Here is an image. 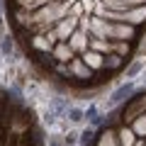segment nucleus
<instances>
[{
	"instance_id": "1",
	"label": "nucleus",
	"mask_w": 146,
	"mask_h": 146,
	"mask_svg": "<svg viewBox=\"0 0 146 146\" xmlns=\"http://www.w3.org/2000/svg\"><path fill=\"white\" fill-rule=\"evenodd\" d=\"M144 112H146V90H144V93H134L129 100H127L124 110L119 112V119H122V124L129 127L131 122H134L136 117H141Z\"/></svg>"
},
{
	"instance_id": "2",
	"label": "nucleus",
	"mask_w": 146,
	"mask_h": 146,
	"mask_svg": "<svg viewBox=\"0 0 146 146\" xmlns=\"http://www.w3.org/2000/svg\"><path fill=\"white\" fill-rule=\"evenodd\" d=\"M110 42H129L134 44L139 39V29L131 25H124V22H110L107 20V34H105Z\"/></svg>"
},
{
	"instance_id": "3",
	"label": "nucleus",
	"mask_w": 146,
	"mask_h": 146,
	"mask_svg": "<svg viewBox=\"0 0 146 146\" xmlns=\"http://www.w3.org/2000/svg\"><path fill=\"white\" fill-rule=\"evenodd\" d=\"M56 44H58V39H56V32L54 29H49L46 34H32L27 39L29 54H51Z\"/></svg>"
},
{
	"instance_id": "4",
	"label": "nucleus",
	"mask_w": 146,
	"mask_h": 146,
	"mask_svg": "<svg viewBox=\"0 0 146 146\" xmlns=\"http://www.w3.org/2000/svg\"><path fill=\"white\" fill-rule=\"evenodd\" d=\"M134 93H136V83H134V80H122V83L112 90V95H110V100L105 102L102 110H115L119 102H127Z\"/></svg>"
},
{
	"instance_id": "5",
	"label": "nucleus",
	"mask_w": 146,
	"mask_h": 146,
	"mask_svg": "<svg viewBox=\"0 0 146 146\" xmlns=\"http://www.w3.org/2000/svg\"><path fill=\"white\" fill-rule=\"evenodd\" d=\"M34 127H36V115H34V110H32V107H22L20 115L12 119L10 131H12L15 136H20V134H25V131L34 129Z\"/></svg>"
},
{
	"instance_id": "6",
	"label": "nucleus",
	"mask_w": 146,
	"mask_h": 146,
	"mask_svg": "<svg viewBox=\"0 0 146 146\" xmlns=\"http://www.w3.org/2000/svg\"><path fill=\"white\" fill-rule=\"evenodd\" d=\"M68 71H71L73 83H78V85H90V80H93V76H95V73L83 63V58H80V56H76L71 63H68Z\"/></svg>"
},
{
	"instance_id": "7",
	"label": "nucleus",
	"mask_w": 146,
	"mask_h": 146,
	"mask_svg": "<svg viewBox=\"0 0 146 146\" xmlns=\"http://www.w3.org/2000/svg\"><path fill=\"white\" fill-rule=\"evenodd\" d=\"M80 27V17H76V15H68V17H63L61 22H58L56 27H54V32H56V39L58 42H68L73 36V32Z\"/></svg>"
},
{
	"instance_id": "8",
	"label": "nucleus",
	"mask_w": 146,
	"mask_h": 146,
	"mask_svg": "<svg viewBox=\"0 0 146 146\" xmlns=\"http://www.w3.org/2000/svg\"><path fill=\"white\" fill-rule=\"evenodd\" d=\"M88 44H90V34H88V32H83L80 27L73 32V36L68 39V46L76 51V56H83V54L88 51Z\"/></svg>"
},
{
	"instance_id": "9",
	"label": "nucleus",
	"mask_w": 146,
	"mask_h": 146,
	"mask_svg": "<svg viewBox=\"0 0 146 146\" xmlns=\"http://www.w3.org/2000/svg\"><path fill=\"white\" fill-rule=\"evenodd\" d=\"M17 146H44V131H42V127L36 124L34 129L20 134V136H17Z\"/></svg>"
},
{
	"instance_id": "10",
	"label": "nucleus",
	"mask_w": 146,
	"mask_h": 146,
	"mask_svg": "<svg viewBox=\"0 0 146 146\" xmlns=\"http://www.w3.org/2000/svg\"><path fill=\"white\" fill-rule=\"evenodd\" d=\"M102 5L107 7V10H115V12H127V10L144 7L146 0H102Z\"/></svg>"
},
{
	"instance_id": "11",
	"label": "nucleus",
	"mask_w": 146,
	"mask_h": 146,
	"mask_svg": "<svg viewBox=\"0 0 146 146\" xmlns=\"http://www.w3.org/2000/svg\"><path fill=\"white\" fill-rule=\"evenodd\" d=\"M51 56H54V61H56V63H66V66H68V63L76 58V51L68 46V42H58L56 46H54Z\"/></svg>"
},
{
	"instance_id": "12",
	"label": "nucleus",
	"mask_w": 146,
	"mask_h": 146,
	"mask_svg": "<svg viewBox=\"0 0 146 146\" xmlns=\"http://www.w3.org/2000/svg\"><path fill=\"white\" fill-rule=\"evenodd\" d=\"M12 3V7H22L27 12H36L42 10V7L51 5V3H61V0H7V5Z\"/></svg>"
},
{
	"instance_id": "13",
	"label": "nucleus",
	"mask_w": 146,
	"mask_h": 146,
	"mask_svg": "<svg viewBox=\"0 0 146 146\" xmlns=\"http://www.w3.org/2000/svg\"><path fill=\"white\" fill-rule=\"evenodd\" d=\"M80 58H83V63H85V66H88L93 73L105 71V56H102V54H98V51H90V49H88V51H85Z\"/></svg>"
},
{
	"instance_id": "14",
	"label": "nucleus",
	"mask_w": 146,
	"mask_h": 146,
	"mask_svg": "<svg viewBox=\"0 0 146 146\" xmlns=\"http://www.w3.org/2000/svg\"><path fill=\"white\" fill-rule=\"evenodd\" d=\"M95 146H119V139H117V129L115 127H102L95 139Z\"/></svg>"
},
{
	"instance_id": "15",
	"label": "nucleus",
	"mask_w": 146,
	"mask_h": 146,
	"mask_svg": "<svg viewBox=\"0 0 146 146\" xmlns=\"http://www.w3.org/2000/svg\"><path fill=\"white\" fill-rule=\"evenodd\" d=\"M88 49H90V51L102 54V56H110V54H115V42H110V39H95V36H90Z\"/></svg>"
},
{
	"instance_id": "16",
	"label": "nucleus",
	"mask_w": 146,
	"mask_h": 146,
	"mask_svg": "<svg viewBox=\"0 0 146 146\" xmlns=\"http://www.w3.org/2000/svg\"><path fill=\"white\" fill-rule=\"evenodd\" d=\"M105 110L98 107V105H90L88 110H85V122H88V127H93V129H98V127L105 124V117H102Z\"/></svg>"
},
{
	"instance_id": "17",
	"label": "nucleus",
	"mask_w": 146,
	"mask_h": 146,
	"mask_svg": "<svg viewBox=\"0 0 146 146\" xmlns=\"http://www.w3.org/2000/svg\"><path fill=\"white\" fill-rule=\"evenodd\" d=\"M144 68H146V58H136V56L129 58V63L124 66V78H127V80H134Z\"/></svg>"
},
{
	"instance_id": "18",
	"label": "nucleus",
	"mask_w": 146,
	"mask_h": 146,
	"mask_svg": "<svg viewBox=\"0 0 146 146\" xmlns=\"http://www.w3.org/2000/svg\"><path fill=\"white\" fill-rule=\"evenodd\" d=\"M127 58H122V56H117V54H110V56H105V71H110V73H119L122 68L127 66Z\"/></svg>"
},
{
	"instance_id": "19",
	"label": "nucleus",
	"mask_w": 146,
	"mask_h": 146,
	"mask_svg": "<svg viewBox=\"0 0 146 146\" xmlns=\"http://www.w3.org/2000/svg\"><path fill=\"white\" fill-rule=\"evenodd\" d=\"M117 139H119V146H134L136 144V134L131 131V127H127V124L117 127Z\"/></svg>"
},
{
	"instance_id": "20",
	"label": "nucleus",
	"mask_w": 146,
	"mask_h": 146,
	"mask_svg": "<svg viewBox=\"0 0 146 146\" xmlns=\"http://www.w3.org/2000/svg\"><path fill=\"white\" fill-rule=\"evenodd\" d=\"M15 51H17L15 36H12V34H5L3 39H0V56H3V58H10Z\"/></svg>"
},
{
	"instance_id": "21",
	"label": "nucleus",
	"mask_w": 146,
	"mask_h": 146,
	"mask_svg": "<svg viewBox=\"0 0 146 146\" xmlns=\"http://www.w3.org/2000/svg\"><path fill=\"white\" fill-rule=\"evenodd\" d=\"M66 119H68V124H76V127H80L85 122V110L83 107H68V112H66Z\"/></svg>"
},
{
	"instance_id": "22",
	"label": "nucleus",
	"mask_w": 146,
	"mask_h": 146,
	"mask_svg": "<svg viewBox=\"0 0 146 146\" xmlns=\"http://www.w3.org/2000/svg\"><path fill=\"white\" fill-rule=\"evenodd\" d=\"M129 127H131V131L136 134V139H146V112L141 117H136Z\"/></svg>"
},
{
	"instance_id": "23",
	"label": "nucleus",
	"mask_w": 146,
	"mask_h": 146,
	"mask_svg": "<svg viewBox=\"0 0 146 146\" xmlns=\"http://www.w3.org/2000/svg\"><path fill=\"white\" fill-rule=\"evenodd\" d=\"M115 54H117V56H122V58H127V61H129V56L134 54V46H131L129 42H115Z\"/></svg>"
},
{
	"instance_id": "24",
	"label": "nucleus",
	"mask_w": 146,
	"mask_h": 146,
	"mask_svg": "<svg viewBox=\"0 0 146 146\" xmlns=\"http://www.w3.org/2000/svg\"><path fill=\"white\" fill-rule=\"evenodd\" d=\"M134 56L136 58H146V34L139 36V46L134 49Z\"/></svg>"
},
{
	"instance_id": "25",
	"label": "nucleus",
	"mask_w": 146,
	"mask_h": 146,
	"mask_svg": "<svg viewBox=\"0 0 146 146\" xmlns=\"http://www.w3.org/2000/svg\"><path fill=\"white\" fill-rule=\"evenodd\" d=\"M93 136H95V129H93V127H88V129H85L83 134H80V144H83V146H90Z\"/></svg>"
},
{
	"instance_id": "26",
	"label": "nucleus",
	"mask_w": 146,
	"mask_h": 146,
	"mask_svg": "<svg viewBox=\"0 0 146 146\" xmlns=\"http://www.w3.org/2000/svg\"><path fill=\"white\" fill-rule=\"evenodd\" d=\"M46 146H66V141H63L61 134H54V136H49V139H46Z\"/></svg>"
},
{
	"instance_id": "27",
	"label": "nucleus",
	"mask_w": 146,
	"mask_h": 146,
	"mask_svg": "<svg viewBox=\"0 0 146 146\" xmlns=\"http://www.w3.org/2000/svg\"><path fill=\"white\" fill-rule=\"evenodd\" d=\"M7 32H5V15H3V10H0V39L5 36Z\"/></svg>"
},
{
	"instance_id": "28",
	"label": "nucleus",
	"mask_w": 146,
	"mask_h": 146,
	"mask_svg": "<svg viewBox=\"0 0 146 146\" xmlns=\"http://www.w3.org/2000/svg\"><path fill=\"white\" fill-rule=\"evenodd\" d=\"M0 71H3V56H0Z\"/></svg>"
},
{
	"instance_id": "29",
	"label": "nucleus",
	"mask_w": 146,
	"mask_h": 146,
	"mask_svg": "<svg viewBox=\"0 0 146 146\" xmlns=\"http://www.w3.org/2000/svg\"><path fill=\"white\" fill-rule=\"evenodd\" d=\"M144 146H146V144H144Z\"/></svg>"
}]
</instances>
